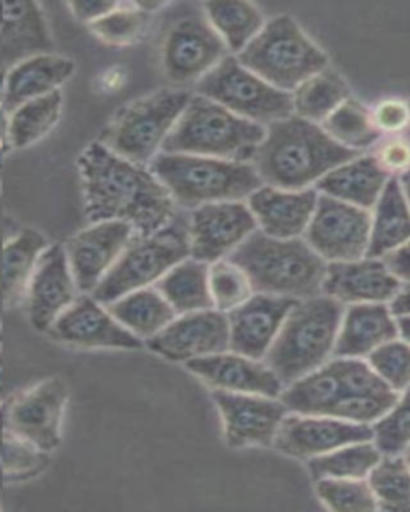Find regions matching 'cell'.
Wrapping results in <instances>:
<instances>
[{
	"mask_svg": "<svg viewBox=\"0 0 410 512\" xmlns=\"http://www.w3.org/2000/svg\"><path fill=\"white\" fill-rule=\"evenodd\" d=\"M343 311V304L326 295L297 301L263 359L284 386L334 357Z\"/></svg>",
	"mask_w": 410,
	"mask_h": 512,
	"instance_id": "277c9868",
	"label": "cell"
},
{
	"mask_svg": "<svg viewBox=\"0 0 410 512\" xmlns=\"http://www.w3.org/2000/svg\"><path fill=\"white\" fill-rule=\"evenodd\" d=\"M257 229L244 200L201 205L189 215V256L205 264L225 260Z\"/></svg>",
	"mask_w": 410,
	"mask_h": 512,
	"instance_id": "4fadbf2b",
	"label": "cell"
},
{
	"mask_svg": "<svg viewBox=\"0 0 410 512\" xmlns=\"http://www.w3.org/2000/svg\"><path fill=\"white\" fill-rule=\"evenodd\" d=\"M372 440L383 455H402L410 445V388L372 424Z\"/></svg>",
	"mask_w": 410,
	"mask_h": 512,
	"instance_id": "7bdbcfd3",
	"label": "cell"
},
{
	"mask_svg": "<svg viewBox=\"0 0 410 512\" xmlns=\"http://www.w3.org/2000/svg\"><path fill=\"white\" fill-rule=\"evenodd\" d=\"M4 341V330H2V325H0V344Z\"/></svg>",
	"mask_w": 410,
	"mask_h": 512,
	"instance_id": "680465c9",
	"label": "cell"
},
{
	"mask_svg": "<svg viewBox=\"0 0 410 512\" xmlns=\"http://www.w3.org/2000/svg\"><path fill=\"white\" fill-rule=\"evenodd\" d=\"M148 167L173 202L189 210L214 202L249 199L263 186L250 162L159 152Z\"/></svg>",
	"mask_w": 410,
	"mask_h": 512,
	"instance_id": "5b68a950",
	"label": "cell"
},
{
	"mask_svg": "<svg viewBox=\"0 0 410 512\" xmlns=\"http://www.w3.org/2000/svg\"><path fill=\"white\" fill-rule=\"evenodd\" d=\"M321 127L335 143L359 154L382 140V133L372 120V111L353 98L340 104Z\"/></svg>",
	"mask_w": 410,
	"mask_h": 512,
	"instance_id": "74e56055",
	"label": "cell"
},
{
	"mask_svg": "<svg viewBox=\"0 0 410 512\" xmlns=\"http://www.w3.org/2000/svg\"><path fill=\"white\" fill-rule=\"evenodd\" d=\"M399 181H401L402 191H404V194H406L407 202H409L410 205V172L406 173L404 176H401Z\"/></svg>",
	"mask_w": 410,
	"mask_h": 512,
	"instance_id": "11a10c76",
	"label": "cell"
},
{
	"mask_svg": "<svg viewBox=\"0 0 410 512\" xmlns=\"http://www.w3.org/2000/svg\"><path fill=\"white\" fill-rule=\"evenodd\" d=\"M398 392L386 391L377 394H343L335 400L326 415L354 424L372 426L380 420L398 399Z\"/></svg>",
	"mask_w": 410,
	"mask_h": 512,
	"instance_id": "f6af8a7d",
	"label": "cell"
},
{
	"mask_svg": "<svg viewBox=\"0 0 410 512\" xmlns=\"http://www.w3.org/2000/svg\"><path fill=\"white\" fill-rule=\"evenodd\" d=\"M297 301L286 296L254 293L228 317L230 351L252 359H265L282 324Z\"/></svg>",
	"mask_w": 410,
	"mask_h": 512,
	"instance_id": "44dd1931",
	"label": "cell"
},
{
	"mask_svg": "<svg viewBox=\"0 0 410 512\" xmlns=\"http://www.w3.org/2000/svg\"><path fill=\"white\" fill-rule=\"evenodd\" d=\"M149 15L135 2H119L113 12L89 24V31L100 42L114 47L135 44L148 28Z\"/></svg>",
	"mask_w": 410,
	"mask_h": 512,
	"instance_id": "60d3db41",
	"label": "cell"
},
{
	"mask_svg": "<svg viewBox=\"0 0 410 512\" xmlns=\"http://www.w3.org/2000/svg\"><path fill=\"white\" fill-rule=\"evenodd\" d=\"M5 392H7V383H5L4 354L0 348V402L5 399Z\"/></svg>",
	"mask_w": 410,
	"mask_h": 512,
	"instance_id": "f5cc1de1",
	"label": "cell"
},
{
	"mask_svg": "<svg viewBox=\"0 0 410 512\" xmlns=\"http://www.w3.org/2000/svg\"><path fill=\"white\" fill-rule=\"evenodd\" d=\"M228 56L214 28L201 18L177 21L162 45V68L175 85L193 84L217 68Z\"/></svg>",
	"mask_w": 410,
	"mask_h": 512,
	"instance_id": "5bb4252c",
	"label": "cell"
},
{
	"mask_svg": "<svg viewBox=\"0 0 410 512\" xmlns=\"http://www.w3.org/2000/svg\"><path fill=\"white\" fill-rule=\"evenodd\" d=\"M197 95L263 127L294 116L292 95L242 66L236 56H226L217 68L202 77L197 82Z\"/></svg>",
	"mask_w": 410,
	"mask_h": 512,
	"instance_id": "30bf717a",
	"label": "cell"
},
{
	"mask_svg": "<svg viewBox=\"0 0 410 512\" xmlns=\"http://www.w3.org/2000/svg\"><path fill=\"white\" fill-rule=\"evenodd\" d=\"M390 180L391 176L378 165L374 154H359L322 176L314 188L322 196L370 212Z\"/></svg>",
	"mask_w": 410,
	"mask_h": 512,
	"instance_id": "4316f807",
	"label": "cell"
},
{
	"mask_svg": "<svg viewBox=\"0 0 410 512\" xmlns=\"http://www.w3.org/2000/svg\"><path fill=\"white\" fill-rule=\"evenodd\" d=\"M133 237L135 231L127 223L100 221L66 240L63 247L81 295H92Z\"/></svg>",
	"mask_w": 410,
	"mask_h": 512,
	"instance_id": "9a60e30c",
	"label": "cell"
},
{
	"mask_svg": "<svg viewBox=\"0 0 410 512\" xmlns=\"http://www.w3.org/2000/svg\"><path fill=\"white\" fill-rule=\"evenodd\" d=\"M404 455V460L407 461V464L410 466V445L406 448V452L402 453Z\"/></svg>",
	"mask_w": 410,
	"mask_h": 512,
	"instance_id": "9f6ffc18",
	"label": "cell"
},
{
	"mask_svg": "<svg viewBox=\"0 0 410 512\" xmlns=\"http://www.w3.org/2000/svg\"><path fill=\"white\" fill-rule=\"evenodd\" d=\"M303 239L326 263L361 260L369 252L370 212L319 194Z\"/></svg>",
	"mask_w": 410,
	"mask_h": 512,
	"instance_id": "7c38bea8",
	"label": "cell"
},
{
	"mask_svg": "<svg viewBox=\"0 0 410 512\" xmlns=\"http://www.w3.org/2000/svg\"><path fill=\"white\" fill-rule=\"evenodd\" d=\"M410 240V205L399 178H391L370 213L367 256L385 258Z\"/></svg>",
	"mask_w": 410,
	"mask_h": 512,
	"instance_id": "83f0119b",
	"label": "cell"
},
{
	"mask_svg": "<svg viewBox=\"0 0 410 512\" xmlns=\"http://www.w3.org/2000/svg\"><path fill=\"white\" fill-rule=\"evenodd\" d=\"M154 287L177 312V316L214 309L209 290V264L194 260L191 256L173 266Z\"/></svg>",
	"mask_w": 410,
	"mask_h": 512,
	"instance_id": "d6a6232c",
	"label": "cell"
},
{
	"mask_svg": "<svg viewBox=\"0 0 410 512\" xmlns=\"http://www.w3.org/2000/svg\"><path fill=\"white\" fill-rule=\"evenodd\" d=\"M49 240L41 231L23 228L5 240L2 256V290L5 303L17 304L25 296L29 277L33 276L42 253L49 248Z\"/></svg>",
	"mask_w": 410,
	"mask_h": 512,
	"instance_id": "f546056e",
	"label": "cell"
},
{
	"mask_svg": "<svg viewBox=\"0 0 410 512\" xmlns=\"http://www.w3.org/2000/svg\"><path fill=\"white\" fill-rule=\"evenodd\" d=\"M356 156L359 152L335 143L321 125L290 116L266 127L250 164L266 186L302 191Z\"/></svg>",
	"mask_w": 410,
	"mask_h": 512,
	"instance_id": "7a4b0ae2",
	"label": "cell"
},
{
	"mask_svg": "<svg viewBox=\"0 0 410 512\" xmlns=\"http://www.w3.org/2000/svg\"><path fill=\"white\" fill-rule=\"evenodd\" d=\"M378 509L410 511V466L402 455H383L367 477Z\"/></svg>",
	"mask_w": 410,
	"mask_h": 512,
	"instance_id": "f35d334b",
	"label": "cell"
},
{
	"mask_svg": "<svg viewBox=\"0 0 410 512\" xmlns=\"http://www.w3.org/2000/svg\"><path fill=\"white\" fill-rule=\"evenodd\" d=\"M49 336L58 343L79 349H116L138 351L145 343L122 327L105 304L92 295H79L49 328Z\"/></svg>",
	"mask_w": 410,
	"mask_h": 512,
	"instance_id": "2e32d148",
	"label": "cell"
},
{
	"mask_svg": "<svg viewBox=\"0 0 410 512\" xmlns=\"http://www.w3.org/2000/svg\"><path fill=\"white\" fill-rule=\"evenodd\" d=\"M0 36L5 44L29 55L52 48L49 26L36 2H0Z\"/></svg>",
	"mask_w": 410,
	"mask_h": 512,
	"instance_id": "836d02e7",
	"label": "cell"
},
{
	"mask_svg": "<svg viewBox=\"0 0 410 512\" xmlns=\"http://www.w3.org/2000/svg\"><path fill=\"white\" fill-rule=\"evenodd\" d=\"M186 258H189L188 221L175 218L151 236L135 234L92 296L106 306L127 293L153 287Z\"/></svg>",
	"mask_w": 410,
	"mask_h": 512,
	"instance_id": "9c48e42d",
	"label": "cell"
},
{
	"mask_svg": "<svg viewBox=\"0 0 410 512\" xmlns=\"http://www.w3.org/2000/svg\"><path fill=\"white\" fill-rule=\"evenodd\" d=\"M205 20L222 39L228 52L239 55L265 26L263 13L249 2H207Z\"/></svg>",
	"mask_w": 410,
	"mask_h": 512,
	"instance_id": "e575fe53",
	"label": "cell"
},
{
	"mask_svg": "<svg viewBox=\"0 0 410 512\" xmlns=\"http://www.w3.org/2000/svg\"><path fill=\"white\" fill-rule=\"evenodd\" d=\"M90 223L122 221L151 236L177 218V204L146 165L133 164L95 141L77 160Z\"/></svg>",
	"mask_w": 410,
	"mask_h": 512,
	"instance_id": "6da1fadb",
	"label": "cell"
},
{
	"mask_svg": "<svg viewBox=\"0 0 410 512\" xmlns=\"http://www.w3.org/2000/svg\"><path fill=\"white\" fill-rule=\"evenodd\" d=\"M214 400L222 415L226 442L234 448L273 445L279 426L289 415L278 397L214 391Z\"/></svg>",
	"mask_w": 410,
	"mask_h": 512,
	"instance_id": "ac0fdd59",
	"label": "cell"
},
{
	"mask_svg": "<svg viewBox=\"0 0 410 512\" xmlns=\"http://www.w3.org/2000/svg\"><path fill=\"white\" fill-rule=\"evenodd\" d=\"M191 96L185 90L164 88L117 111L101 133L100 143L133 164H151L172 132Z\"/></svg>",
	"mask_w": 410,
	"mask_h": 512,
	"instance_id": "ba28073f",
	"label": "cell"
},
{
	"mask_svg": "<svg viewBox=\"0 0 410 512\" xmlns=\"http://www.w3.org/2000/svg\"><path fill=\"white\" fill-rule=\"evenodd\" d=\"M394 338H398V324L390 304H351L343 311L334 357L367 359Z\"/></svg>",
	"mask_w": 410,
	"mask_h": 512,
	"instance_id": "484cf974",
	"label": "cell"
},
{
	"mask_svg": "<svg viewBox=\"0 0 410 512\" xmlns=\"http://www.w3.org/2000/svg\"><path fill=\"white\" fill-rule=\"evenodd\" d=\"M265 133L263 125L242 119L204 96L194 95L162 144L161 152L252 162Z\"/></svg>",
	"mask_w": 410,
	"mask_h": 512,
	"instance_id": "8992f818",
	"label": "cell"
},
{
	"mask_svg": "<svg viewBox=\"0 0 410 512\" xmlns=\"http://www.w3.org/2000/svg\"><path fill=\"white\" fill-rule=\"evenodd\" d=\"M396 324H398V336L402 341L410 344V316L396 317Z\"/></svg>",
	"mask_w": 410,
	"mask_h": 512,
	"instance_id": "816d5d0a",
	"label": "cell"
},
{
	"mask_svg": "<svg viewBox=\"0 0 410 512\" xmlns=\"http://www.w3.org/2000/svg\"><path fill=\"white\" fill-rule=\"evenodd\" d=\"M114 319L138 340H151L177 317L156 287H145L106 304Z\"/></svg>",
	"mask_w": 410,
	"mask_h": 512,
	"instance_id": "f1b7e54d",
	"label": "cell"
},
{
	"mask_svg": "<svg viewBox=\"0 0 410 512\" xmlns=\"http://www.w3.org/2000/svg\"><path fill=\"white\" fill-rule=\"evenodd\" d=\"M81 295L69 268L63 244L49 245L29 277L23 300L37 332H49L53 322Z\"/></svg>",
	"mask_w": 410,
	"mask_h": 512,
	"instance_id": "d6986e66",
	"label": "cell"
},
{
	"mask_svg": "<svg viewBox=\"0 0 410 512\" xmlns=\"http://www.w3.org/2000/svg\"><path fill=\"white\" fill-rule=\"evenodd\" d=\"M318 199L316 188L289 191L263 184L247 199V205L258 231L276 239H298L305 236Z\"/></svg>",
	"mask_w": 410,
	"mask_h": 512,
	"instance_id": "cb8c5ba5",
	"label": "cell"
},
{
	"mask_svg": "<svg viewBox=\"0 0 410 512\" xmlns=\"http://www.w3.org/2000/svg\"><path fill=\"white\" fill-rule=\"evenodd\" d=\"M366 360L391 391L401 394L410 388V344L399 336L375 349Z\"/></svg>",
	"mask_w": 410,
	"mask_h": 512,
	"instance_id": "ee69618b",
	"label": "cell"
},
{
	"mask_svg": "<svg viewBox=\"0 0 410 512\" xmlns=\"http://www.w3.org/2000/svg\"><path fill=\"white\" fill-rule=\"evenodd\" d=\"M372 111V120L382 135L396 136L410 128L409 101L388 98L380 101Z\"/></svg>",
	"mask_w": 410,
	"mask_h": 512,
	"instance_id": "bcb514c9",
	"label": "cell"
},
{
	"mask_svg": "<svg viewBox=\"0 0 410 512\" xmlns=\"http://www.w3.org/2000/svg\"><path fill=\"white\" fill-rule=\"evenodd\" d=\"M209 290L215 311L230 314L254 295L249 276L230 258L209 264Z\"/></svg>",
	"mask_w": 410,
	"mask_h": 512,
	"instance_id": "ab89813d",
	"label": "cell"
},
{
	"mask_svg": "<svg viewBox=\"0 0 410 512\" xmlns=\"http://www.w3.org/2000/svg\"><path fill=\"white\" fill-rule=\"evenodd\" d=\"M292 95L294 116L321 125L327 117L351 98L350 88L337 72L324 69L298 85Z\"/></svg>",
	"mask_w": 410,
	"mask_h": 512,
	"instance_id": "d590c367",
	"label": "cell"
},
{
	"mask_svg": "<svg viewBox=\"0 0 410 512\" xmlns=\"http://www.w3.org/2000/svg\"><path fill=\"white\" fill-rule=\"evenodd\" d=\"M117 4L119 2H109V0H77V2H68L66 7L73 13L76 20L89 26L108 15L109 12H113Z\"/></svg>",
	"mask_w": 410,
	"mask_h": 512,
	"instance_id": "c3c4849f",
	"label": "cell"
},
{
	"mask_svg": "<svg viewBox=\"0 0 410 512\" xmlns=\"http://www.w3.org/2000/svg\"><path fill=\"white\" fill-rule=\"evenodd\" d=\"M145 346L157 356L183 364L230 351L228 317L215 309L180 314Z\"/></svg>",
	"mask_w": 410,
	"mask_h": 512,
	"instance_id": "e0dca14e",
	"label": "cell"
},
{
	"mask_svg": "<svg viewBox=\"0 0 410 512\" xmlns=\"http://www.w3.org/2000/svg\"><path fill=\"white\" fill-rule=\"evenodd\" d=\"M345 394L337 359L316 368L300 380L287 384L281 400L287 410L298 415H326L338 397Z\"/></svg>",
	"mask_w": 410,
	"mask_h": 512,
	"instance_id": "4dcf8cb0",
	"label": "cell"
},
{
	"mask_svg": "<svg viewBox=\"0 0 410 512\" xmlns=\"http://www.w3.org/2000/svg\"><path fill=\"white\" fill-rule=\"evenodd\" d=\"M77 66L68 56L45 52L28 55L7 72L0 112L9 117L18 106L61 90L73 79Z\"/></svg>",
	"mask_w": 410,
	"mask_h": 512,
	"instance_id": "d4e9b609",
	"label": "cell"
},
{
	"mask_svg": "<svg viewBox=\"0 0 410 512\" xmlns=\"http://www.w3.org/2000/svg\"><path fill=\"white\" fill-rule=\"evenodd\" d=\"M382 456L374 440H361L314 456L308 460V468L314 480L367 479Z\"/></svg>",
	"mask_w": 410,
	"mask_h": 512,
	"instance_id": "8d00e7d4",
	"label": "cell"
},
{
	"mask_svg": "<svg viewBox=\"0 0 410 512\" xmlns=\"http://www.w3.org/2000/svg\"><path fill=\"white\" fill-rule=\"evenodd\" d=\"M69 400L68 384L60 378H49L34 384L4 402L7 428L44 453L60 447L61 428Z\"/></svg>",
	"mask_w": 410,
	"mask_h": 512,
	"instance_id": "8fae6325",
	"label": "cell"
},
{
	"mask_svg": "<svg viewBox=\"0 0 410 512\" xmlns=\"http://www.w3.org/2000/svg\"><path fill=\"white\" fill-rule=\"evenodd\" d=\"M316 493L330 511L366 512L378 509L367 479L316 480Z\"/></svg>",
	"mask_w": 410,
	"mask_h": 512,
	"instance_id": "b9f144b4",
	"label": "cell"
},
{
	"mask_svg": "<svg viewBox=\"0 0 410 512\" xmlns=\"http://www.w3.org/2000/svg\"><path fill=\"white\" fill-rule=\"evenodd\" d=\"M2 98H4V90H2V84H0V108H2Z\"/></svg>",
	"mask_w": 410,
	"mask_h": 512,
	"instance_id": "6f0895ef",
	"label": "cell"
},
{
	"mask_svg": "<svg viewBox=\"0 0 410 512\" xmlns=\"http://www.w3.org/2000/svg\"><path fill=\"white\" fill-rule=\"evenodd\" d=\"M372 440V426L338 420L329 415H287L273 445L284 455L311 460L343 445Z\"/></svg>",
	"mask_w": 410,
	"mask_h": 512,
	"instance_id": "ffe728a7",
	"label": "cell"
},
{
	"mask_svg": "<svg viewBox=\"0 0 410 512\" xmlns=\"http://www.w3.org/2000/svg\"><path fill=\"white\" fill-rule=\"evenodd\" d=\"M390 309L394 316H410V282H402L398 293L390 301Z\"/></svg>",
	"mask_w": 410,
	"mask_h": 512,
	"instance_id": "f907efd6",
	"label": "cell"
},
{
	"mask_svg": "<svg viewBox=\"0 0 410 512\" xmlns=\"http://www.w3.org/2000/svg\"><path fill=\"white\" fill-rule=\"evenodd\" d=\"M401 284L382 258L364 256L361 260L327 263L322 295L343 306L390 304Z\"/></svg>",
	"mask_w": 410,
	"mask_h": 512,
	"instance_id": "7402d4cb",
	"label": "cell"
},
{
	"mask_svg": "<svg viewBox=\"0 0 410 512\" xmlns=\"http://www.w3.org/2000/svg\"><path fill=\"white\" fill-rule=\"evenodd\" d=\"M228 258L244 269L255 293L295 301L322 295L327 263L303 237L276 239L257 229Z\"/></svg>",
	"mask_w": 410,
	"mask_h": 512,
	"instance_id": "3957f363",
	"label": "cell"
},
{
	"mask_svg": "<svg viewBox=\"0 0 410 512\" xmlns=\"http://www.w3.org/2000/svg\"><path fill=\"white\" fill-rule=\"evenodd\" d=\"M382 260L401 282H410V240Z\"/></svg>",
	"mask_w": 410,
	"mask_h": 512,
	"instance_id": "681fc988",
	"label": "cell"
},
{
	"mask_svg": "<svg viewBox=\"0 0 410 512\" xmlns=\"http://www.w3.org/2000/svg\"><path fill=\"white\" fill-rule=\"evenodd\" d=\"M63 103V92L57 90L18 106L7 117L4 140L7 148L26 149L44 140L60 122Z\"/></svg>",
	"mask_w": 410,
	"mask_h": 512,
	"instance_id": "1f68e13d",
	"label": "cell"
},
{
	"mask_svg": "<svg viewBox=\"0 0 410 512\" xmlns=\"http://www.w3.org/2000/svg\"><path fill=\"white\" fill-rule=\"evenodd\" d=\"M374 157L391 178H401L410 172V140L401 135L388 136L378 141Z\"/></svg>",
	"mask_w": 410,
	"mask_h": 512,
	"instance_id": "7dc6e473",
	"label": "cell"
},
{
	"mask_svg": "<svg viewBox=\"0 0 410 512\" xmlns=\"http://www.w3.org/2000/svg\"><path fill=\"white\" fill-rule=\"evenodd\" d=\"M186 367L215 391L281 397L286 388L265 360L252 359L238 352H218L191 360Z\"/></svg>",
	"mask_w": 410,
	"mask_h": 512,
	"instance_id": "603a6c76",
	"label": "cell"
},
{
	"mask_svg": "<svg viewBox=\"0 0 410 512\" xmlns=\"http://www.w3.org/2000/svg\"><path fill=\"white\" fill-rule=\"evenodd\" d=\"M7 144L4 141H0V189H2V175H4L5 156H7Z\"/></svg>",
	"mask_w": 410,
	"mask_h": 512,
	"instance_id": "db71d44e",
	"label": "cell"
},
{
	"mask_svg": "<svg viewBox=\"0 0 410 512\" xmlns=\"http://www.w3.org/2000/svg\"><path fill=\"white\" fill-rule=\"evenodd\" d=\"M236 58L268 84L287 93L294 92L329 64L326 53L287 15L266 21L258 36Z\"/></svg>",
	"mask_w": 410,
	"mask_h": 512,
	"instance_id": "52a82bcc",
	"label": "cell"
}]
</instances>
